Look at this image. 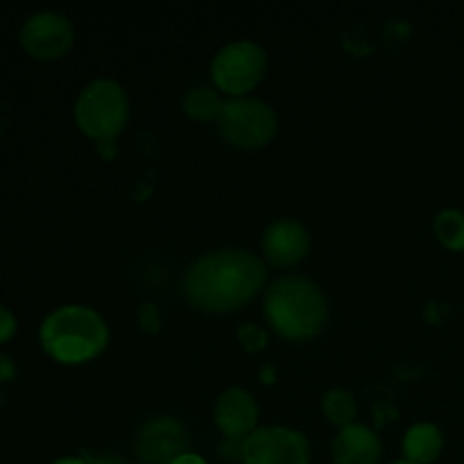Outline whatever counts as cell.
<instances>
[{"mask_svg": "<svg viewBox=\"0 0 464 464\" xmlns=\"http://www.w3.org/2000/svg\"><path fill=\"white\" fill-rule=\"evenodd\" d=\"M267 284V263L240 247L202 254L184 275V297L193 308L227 315L247 306Z\"/></svg>", "mask_w": 464, "mask_h": 464, "instance_id": "cell-1", "label": "cell"}, {"mask_svg": "<svg viewBox=\"0 0 464 464\" xmlns=\"http://www.w3.org/2000/svg\"><path fill=\"white\" fill-rule=\"evenodd\" d=\"M263 315L279 338L308 343L329 324V299L313 279L284 275L266 288Z\"/></svg>", "mask_w": 464, "mask_h": 464, "instance_id": "cell-2", "label": "cell"}, {"mask_svg": "<svg viewBox=\"0 0 464 464\" xmlns=\"http://www.w3.org/2000/svg\"><path fill=\"white\" fill-rule=\"evenodd\" d=\"M107 320L84 304H63L44 317L39 326L41 349L59 365H86L109 347Z\"/></svg>", "mask_w": 464, "mask_h": 464, "instance_id": "cell-3", "label": "cell"}, {"mask_svg": "<svg viewBox=\"0 0 464 464\" xmlns=\"http://www.w3.org/2000/svg\"><path fill=\"white\" fill-rule=\"evenodd\" d=\"M72 118H75L77 130L86 139L95 143L116 140V136L125 130L130 121L127 91L116 80H107V77L89 82L77 95Z\"/></svg>", "mask_w": 464, "mask_h": 464, "instance_id": "cell-4", "label": "cell"}, {"mask_svg": "<svg viewBox=\"0 0 464 464\" xmlns=\"http://www.w3.org/2000/svg\"><path fill=\"white\" fill-rule=\"evenodd\" d=\"M218 130L222 139L236 150L254 152L275 140L279 131V116L266 100L254 95L229 98L225 100V107L218 118Z\"/></svg>", "mask_w": 464, "mask_h": 464, "instance_id": "cell-5", "label": "cell"}, {"mask_svg": "<svg viewBox=\"0 0 464 464\" xmlns=\"http://www.w3.org/2000/svg\"><path fill=\"white\" fill-rule=\"evenodd\" d=\"M267 72V53L256 41L238 39L222 45L211 62V80L220 93L245 98L263 82Z\"/></svg>", "mask_w": 464, "mask_h": 464, "instance_id": "cell-6", "label": "cell"}, {"mask_svg": "<svg viewBox=\"0 0 464 464\" xmlns=\"http://www.w3.org/2000/svg\"><path fill=\"white\" fill-rule=\"evenodd\" d=\"M311 442L290 426H261L240 442L243 464H311Z\"/></svg>", "mask_w": 464, "mask_h": 464, "instance_id": "cell-7", "label": "cell"}, {"mask_svg": "<svg viewBox=\"0 0 464 464\" xmlns=\"http://www.w3.org/2000/svg\"><path fill=\"white\" fill-rule=\"evenodd\" d=\"M18 41L36 62H57L71 53L75 44V27L66 14L44 9L25 18L18 30Z\"/></svg>", "mask_w": 464, "mask_h": 464, "instance_id": "cell-8", "label": "cell"}, {"mask_svg": "<svg viewBox=\"0 0 464 464\" xmlns=\"http://www.w3.org/2000/svg\"><path fill=\"white\" fill-rule=\"evenodd\" d=\"M188 430L175 417H154L136 435V456L143 464H172L188 453Z\"/></svg>", "mask_w": 464, "mask_h": 464, "instance_id": "cell-9", "label": "cell"}, {"mask_svg": "<svg viewBox=\"0 0 464 464\" xmlns=\"http://www.w3.org/2000/svg\"><path fill=\"white\" fill-rule=\"evenodd\" d=\"M263 261L275 267H295L311 252V231L297 218H276L261 238Z\"/></svg>", "mask_w": 464, "mask_h": 464, "instance_id": "cell-10", "label": "cell"}, {"mask_svg": "<svg viewBox=\"0 0 464 464\" xmlns=\"http://www.w3.org/2000/svg\"><path fill=\"white\" fill-rule=\"evenodd\" d=\"M258 417L256 397L245 388L225 390L213 408V421L229 442H245L258 429Z\"/></svg>", "mask_w": 464, "mask_h": 464, "instance_id": "cell-11", "label": "cell"}, {"mask_svg": "<svg viewBox=\"0 0 464 464\" xmlns=\"http://www.w3.org/2000/svg\"><path fill=\"white\" fill-rule=\"evenodd\" d=\"M331 456L335 464H379L383 444L370 426L356 421L338 430L331 442Z\"/></svg>", "mask_w": 464, "mask_h": 464, "instance_id": "cell-12", "label": "cell"}, {"mask_svg": "<svg viewBox=\"0 0 464 464\" xmlns=\"http://www.w3.org/2000/svg\"><path fill=\"white\" fill-rule=\"evenodd\" d=\"M444 449V435L440 426L430 424V421H420V424L411 426L403 435L401 451L403 460L412 464H433L442 456Z\"/></svg>", "mask_w": 464, "mask_h": 464, "instance_id": "cell-13", "label": "cell"}, {"mask_svg": "<svg viewBox=\"0 0 464 464\" xmlns=\"http://www.w3.org/2000/svg\"><path fill=\"white\" fill-rule=\"evenodd\" d=\"M184 107L186 116L193 118L198 122H213L220 118L222 107H225V100L220 98L216 89L211 86H195L188 93L184 95Z\"/></svg>", "mask_w": 464, "mask_h": 464, "instance_id": "cell-14", "label": "cell"}, {"mask_svg": "<svg viewBox=\"0 0 464 464\" xmlns=\"http://www.w3.org/2000/svg\"><path fill=\"white\" fill-rule=\"evenodd\" d=\"M322 412L329 420V424L338 426V429H347V426L356 424L358 401L349 390L334 388L322 397Z\"/></svg>", "mask_w": 464, "mask_h": 464, "instance_id": "cell-15", "label": "cell"}, {"mask_svg": "<svg viewBox=\"0 0 464 464\" xmlns=\"http://www.w3.org/2000/svg\"><path fill=\"white\" fill-rule=\"evenodd\" d=\"M435 236L449 252H464V213L458 208H444L435 218Z\"/></svg>", "mask_w": 464, "mask_h": 464, "instance_id": "cell-16", "label": "cell"}, {"mask_svg": "<svg viewBox=\"0 0 464 464\" xmlns=\"http://www.w3.org/2000/svg\"><path fill=\"white\" fill-rule=\"evenodd\" d=\"M238 343L249 353L263 352L267 347V331L256 324H243L238 329Z\"/></svg>", "mask_w": 464, "mask_h": 464, "instance_id": "cell-17", "label": "cell"}, {"mask_svg": "<svg viewBox=\"0 0 464 464\" xmlns=\"http://www.w3.org/2000/svg\"><path fill=\"white\" fill-rule=\"evenodd\" d=\"M16 329H18L16 315H14L7 306L0 304V344L9 343V340L16 335Z\"/></svg>", "mask_w": 464, "mask_h": 464, "instance_id": "cell-18", "label": "cell"}, {"mask_svg": "<svg viewBox=\"0 0 464 464\" xmlns=\"http://www.w3.org/2000/svg\"><path fill=\"white\" fill-rule=\"evenodd\" d=\"M139 320H140V329L152 331V334L154 331H159V324H161L157 308H154L152 304H145V306L139 308Z\"/></svg>", "mask_w": 464, "mask_h": 464, "instance_id": "cell-19", "label": "cell"}, {"mask_svg": "<svg viewBox=\"0 0 464 464\" xmlns=\"http://www.w3.org/2000/svg\"><path fill=\"white\" fill-rule=\"evenodd\" d=\"M14 376V362L12 358L0 356V381H9Z\"/></svg>", "mask_w": 464, "mask_h": 464, "instance_id": "cell-20", "label": "cell"}, {"mask_svg": "<svg viewBox=\"0 0 464 464\" xmlns=\"http://www.w3.org/2000/svg\"><path fill=\"white\" fill-rule=\"evenodd\" d=\"M172 464H208V462L204 460L202 456H198V453L188 451V453H184V456H179V458H177V460L172 462Z\"/></svg>", "mask_w": 464, "mask_h": 464, "instance_id": "cell-21", "label": "cell"}, {"mask_svg": "<svg viewBox=\"0 0 464 464\" xmlns=\"http://www.w3.org/2000/svg\"><path fill=\"white\" fill-rule=\"evenodd\" d=\"M261 383L266 385H275L276 383V370L272 365H266L261 370Z\"/></svg>", "mask_w": 464, "mask_h": 464, "instance_id": "cell-22", "label": "cell"}, {"mask_svg": "<svg viewBox=\"0 0 464 464\" xmlns=\"http://www.w3.org/2000/svg\"><path fill=\"white\" fill-rule=\"evenodd\" d=\"M91 464H131L130 460H125L122 456H102V458H95V460H91Z\"/></svg>", "mask_w": 464, "mask_h": 464, "instance_id": "cell-23", "label": "cell"}, {"mask_svg": "<svg viewBox=\"0 0 464 464\" xmlns=\"http://www.w3.org/2000/svg\"><path fill=\"white\" fill-rule=\"evenodd\" d=\"M50 464H91V462L80 456H63V458H57V460H53Z\"/></svg>", "mask_w": 464, "mask_h": 464, "instance_id": "cell-24", "label": "cell"}, {"mask_svg": "<svg viewBox=\"0 0 464 464\" xmlns=\"http://www.w3.org/2000/svg\"><path fill=\"white\" fill-rule=\"evenodd\" d=\"M113 140H104V143H98V150H100V154H102V157H107V159H111L113 157V152H116V148H113Z\"/></svg>", "mask_w": 464, "mask_h": 464, "instance_id": "cell-25", "label": "cell"}, {"mask_svg": "<svg viewBox=\"0 0 464 464\" xmlns=\"http://www.w3.org/2000/svg\"><path fill=\"white\" fill-rule=\"evenodd\" d=\"M390 464H412V462H408V460H403V458H401V460H394V462H390Z\"/></svg>", "mask_w": 464, "mask_h": 464, "instance_id": "cell-26", "label": "cell"}]
</instances>
